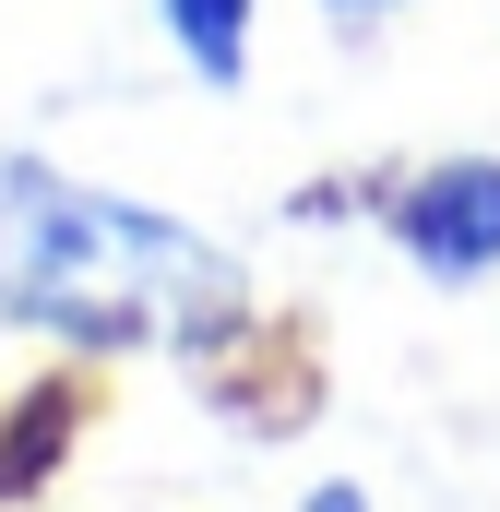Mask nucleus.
<instances>
[{"mask_svg":"<svg viewBox=\"0 0 500 512\" xmlns=\"http://www.w3.org/2000/svg\"><path fill=\"white\" fill-rule=\"evenodd\" d=\"M0 322L60 346H215L250 322V262L167 203L0 143Z\"/></svg>","mask_w":500,"mask_h":512,"instance_id":"obj_1","label":"nucleus"},{"mask_svg":"<svg viewBox=\"0 0 500 512\" xmlns=\"http://www.w3.org/2000/svg\"><path fill=\"white\" fill-rule=\"evenodd\" d=\"M381 227L429 286H489L500 274V155H429L381 203Z\"/></svg>","mask_w":500,"mask_h":512,"instance_id":"obj_2","label":"nucleus"},{"mask_svg":"<svg viewBox=\"0 0 500 512\" xmlns=\"http://www.w3.org/2000/svg\"><path fill=\"white\" fill-rule=\"evenodd\" d=\"M155 24H167L179 72H191L203 96H239V84H250V36H262V0H155Z\"/></svg>","mask_w":500,"mask_h":512,"instance_id":"obj_3","label":"nucleus"},{"mask_svg":"<svg viewBox=\"0 0 500 512\" xmlns=\"http://www.w3.org/2000/svg\"><path fill=\"white\" fill-rule=\"evenodd\" d=\"M298 512H370V489H358V477H322V489H310Z\"/></svg>","mask_w":500,"mask_h":512,"instance_id":"obj_4","label":"nucleus"},{"mask_svg":"<svg viewBox=\"0 0 500 512\" xmlns=\"http://www.w3.org/2000/svg\"><path fill=\"white\" fill-rule=\"evenodd\" d=\"M334 24H381V12H405V0H322Z\"/></svg>","mask_w":500,"mask_h":512,"instance_id":"obj_5","label":"nucleus"}]
</instances>
